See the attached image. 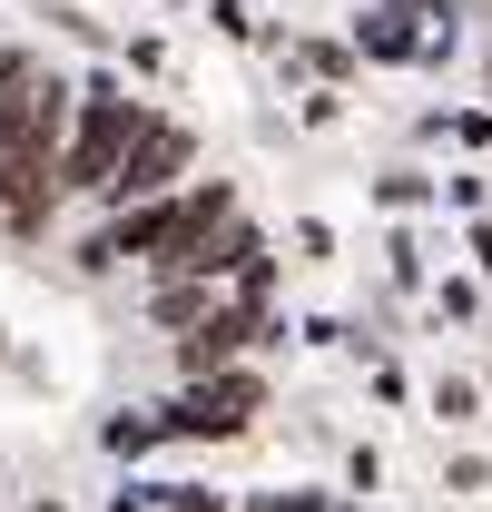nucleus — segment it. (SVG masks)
I'll list each match as a JSON object with an SVG mask.
<instances>
[{"mask_svg":"<svg viewBox=\"0 0 492 512\" xmlns=\"http://www.w3.org/2000/svg\"><path fill=\"white\" fill-rule=\"evenodd\" d=\"M158 119L138 89H128L119 69H89L79 79V119H69V148H60V188L69 197H99L109 207V178H119V158L138 148V128Z\"/></svg>","mask_w":492,"mask_h":512,"instance_id":"nucleus-1","label":"nucleus"},{"mask_svg":"<svg viewBox=\"0 0 492 512\" xmlns=\"http://www.w3.org/2000/svg\"><path fill=\"white\" fill-rule=\"evenodd\" d=\"M20 512H69V503H60V493H40V503H20Z\"/></svg>","mask_w":492,"mask_h":512,"instance_id":"nucleus-4","label":"nucleus"},{"mask_svg":"<svg viewBox=\"0 0 492 512\" xmlns=\"http://www.w3.org/2000/svg\"><path fill=\"white\" fill-rule=\"evenodd\" d=\"M69 119H79V79H60L40 50H0V148L60 168Z\"/></svg>","mask_w":492,"mask_h":512,"instance_id":"nucleus-2","label":"nucleus"},{"mask_svg":"<svg viewBox=\"0 0 492 512\" xmlns=\"http://www.w3.org/2000/svg\"><path fill=\"white\" fill-rule=\"evenodd\" d=\"M197 178V128L187 119H158L138 128V148L119 158V178H109V207H138V197H168V188H187Z\"/></svg>","mask_w":492,"mask_h":512,"instance_id":"nucleus-3","label":"nucleus"}]
</instances>
